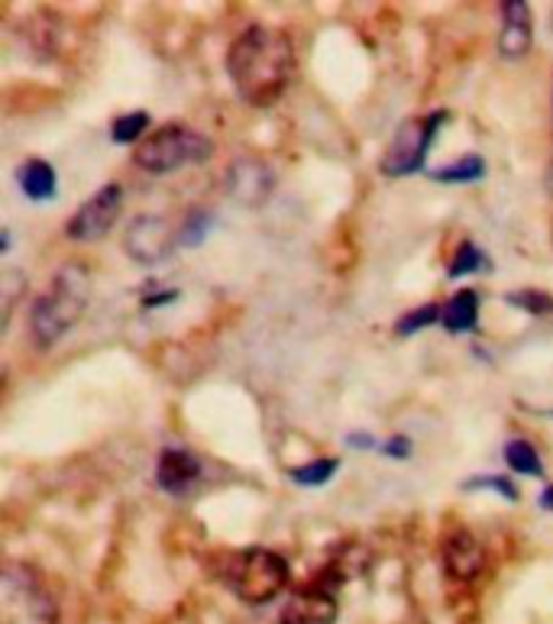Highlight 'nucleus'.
<instances>
[{
    "label": "nucleus",
    "instance_id": "5701e85b",
    "mask_svg": "<svg viewBox=\"0 0 553 624\" xmlns=\"http://www.w3.org/2000/svg\"><path fill=\"white\" fill-rule=\"evenodd\" d=\"M505 304H512V308H518V311H528L531 317H548V314H553V298L548 291H538V288L508 291V295H505Z\"/></svg>",
    "mask_w": 553,
    "mask_h": 624
},
{
    "label": "nucleus",
    "instance_id": "39448f33",
    "mask_svg": "<svg viewBox=\"0 0 553 624\" xmlns=\"http://www.w3.org/2000/svg\"><path fill=\"white\" fill-rule=\"evenodd\" d=\"M0 624H59L52 596L20 563H10L0 576Z\"/></svg>",
    "mask_w": 553,
    "mask_h": 624
},
{
    "label": "nucleus",
    "instance_id": "4be33fe9",
    "mask_svg": "<svg viewBox=\"0 0 553 624\" xmlns=\"http://www.w3.org/2000/svg\"><path fill=\"white\" fill-rule=\"evenodd\" d=\"M440 314H443V304H420V308L402 314V317L395 321V337H415L417 330L440 324Z\"/></svg>",
    "mask_w": 553,
    "mask_h": 624
},
{
    "label": "nucleus",
    "instance_id": "f3484780",
    "mask_svg": "<svg viewBox=\"0 0 553 624\" xmlns=\"http://www.w3.org/2000/svg\"><path fill=\"white\" fill-rule=\"evenodd\" d=\"M505 463L512 473L518 476H531V479H541L544 476V460L538 453V447L525 437H512L505 444Z\"/></svg>",
    "mask_w": 553,
    "mask_h": 624
},
{
    "label": "nucleus",
    "instance_id": "20e7f679",
    "mask_svg": "<svg viewBox=\"0 0 553 624\" xmlns=\"http://www.w3.org/2000/svg\"><path fill=\"white\" fill-rule=\"evenodd\" d=\"M288 579V560L269 547H247L234 553L227 566V586L247 606H269L285 592Z\"/></svg>",
    "mask_w": 553,
    "mask_h": 624
},
{
    "label": "nucleus",
    "instance_id": "f257e3e1",
    "mask_svg": "<svg viewBox=\"0 0 553 624\" xmlns=\"http://www.w3.org/2000/svg\"><path fill=\"white\" fill-rule=\"evenodd\" d=\"M294 42L288 33L253 23L227 49V75L250 108H273L294 78Z\"/></svg>",
    "mask_w": 553,
    "mask_h": 624
},
{
    "label": "nucleus",
    "instance_id": "c756f323",
    "mask_svg": "<svg viewBox=\"0 0 553 624\" xmlns=\"http://www.w3.org/2000/svg\"><path fill=\"white\" fill-rule=\"evenodd\" d=\"M548 417H553V408H548Z\"/></svg>",
    "mask_w": 553,
    "mask_h": 624
},
{
    "label": "nucleus",
    "instance_id": "9b49d317",
    "mask_svg": "<svg viewBox=\"0 0 553 624\" xmlns=\"http://www.w3.org/2000/svg\"><path fill=\"white\" fill-rule=\"evenodd\" d=\"M502 7V33H499V55L505 62H521L535 46V20L528 0H505Z\"/></svg>",
    "mask_w": 553,
    "mask_h": 624
},
{
    "label": "nucleus",
    "instance_id": "bb28decb",
    "mask_svg": "<svg viewBox=\"0 0 553 624\" xmlns=\"http://www.w3.org/2000/svg\"><path fill=\"white\" fill-rule=\"evenodd\" d=\"M175 298H178L175 288H168L165 295H146V298H142V308H162V304H168V301H175Z\"/></svg>",
    "mask_w": 553,
    "mask_h": 624
},
{
    "label": "nucleus",
    "instance_id": "6e6552de",
    "mask_svg": "<svg viewBox=\"0 0 553 624\" xmlns=\"http://www.w3.org/2000/svg\"><path fill=\"white\" fill-rule=\"evenodd\" d=\"M124 211V188L117 182H108L104 188H98L65 224V234L72 244H98L101 237H108L117 224Z\"/></svg>",
    "mask_w": 553,
    "mask_h": 624
},
{
    "label": "nucleus",
    "instance_id": "c85d7f7f",
    "mask_svg": "<svg viewBox=\"0 0 553 624\" xmlns=\"http://www.w3.org/2000/svg\"><path fill=\"white\" fill-rule=\"evenodd\" d=\"M541 508H551L553 511V486H548V489L541 492Z\"/></svg>",
    "mask_w": 553,
    "mask_h": 624
},
{
    "label": "nucleus",
    "instance_id": "6ab92c4d",
    "mask_svg": "<svg viewBox=\"0 0 553 624\" xmlns=\"http://www.w3.org/2000/svg\"><path fill=\"white\" fill-rule=\"evenodd\" d=\"M492 265V259L486 255V252L479 250L473 240H463L456 252H453V259H450V269H447V275L450 278H463V275H473V272H486Z\"/></svg>",
    "mask_w": 553,
    "mask_h": 624
},
{
    "label": "nucleus",
    "instance_id": "ddd939ff",
    "mask_svg": "<svg viewBox=\"0 0 553 624\" xmlns=\"http://www.w3.org/2000/svg\"><path fill=\"white\" fill-rule=\"evenodd\" d=\"M440 560H443L447 576L456 579V583H473L482 573V566H486V553H482L479 540L469 531H453L443 540Z\"/></svg>",
    "mask_w": 553,
    "mask_h": 624
},
{
    "label": "nucleus",
    "instance_id": "2eb2a0df",
    "mask_svg": "<svg viewBox=\"0 0 553 624\" xmlns=\"http://www.w3.org/2000/svg\"><path fill=\"white\" fill-rule=\"evenodd\" d=\"M16 182L23 188V195L36 204L42 201H52L55 191H59V175L55 169L46 162V159H26L20 169H16Z\"/></svg>",
    "mask_w": 553,
    "mask_h": 624
},
{
    "label": "nucleus",
    "instance_id": "a211bd4d",
    "mask_svg": "<svg viewBox=\"0 0 553 624\" xmlns=\"http://www.w3.org/2000/svg\"><path fill=\"white\" fill-rule=\"evenodd\" d=\"M340 470V460L337 457H321V460H311L304 466H291L288 470V479L298 483V486H324L337 476Z\"/></svg>",
    "mask_w": 553,
    "mask_h": 624
},
{
    "label": "nucleus",
    "instance_id": "cd10ccee",
    "mask_svg": "<svg viewBox=\"0 0 553 624\" xmlns=\"http://www.w3.org/2000/svg\"><path fill=\"white\" fill-rule=\"evenodd\" d=\"M347 444L356 447V450H376V437L373 434H350Z\"/></svg>",
    "mask_w": 553,
    "mask_h": 624
},
{
    "label": "nucleus",
    "instance_id": "412c9836",
    "mask_svg": "<svg viewBox=\"0 0 553 624\" xmlns=\"http://www.w3.org/2000/svg\"><path fill=\"white\" fill-rule=\"evenodd\" d=\"M149 114L146 111H130V114H124V117H117L114 124H111V139L117 142V146H130V142H142L146 139V133H149Z\"/></svg>",
    "mask_w": 553,
    "mask_h": 624
},
{
    "label": "nucleus",
    "instance_id": "7c9ffc66",
    "mask_svg": "<svg viewBox=\"0 0 553 624\" xmlns=\"http://www.w3.org/2000/svg\"><path fill=\"white\" fill-rule=\"evenodd\" d=\"M551 191H553V169H551Z\"/></svg>",
    "mask_w": 553,
    "mask_h": 624
},
{
    "label": "nucleus",
    "instance_id": "4468645a",
    "mask_svg": "<svg viewBox=\"0 0 553 624\" xmlns=\"http://www.w3.org/2000/svg\"><path fill=\"white\" fill-rule=\"evenodd\" d=\"M440 324L447 334H473L479 327V291L463 288L443 301Z\"/></svg>",
    "mask_w": 553,
    "mask_h": 624
},
{
    "label": "nucleus",
    "instance_id": "a878e982",
    "mask_svg": "<svg viewBox=\"0 0 553 624\" xmlns=\"http://www.w3.org/2000/svg\"><path fill=\"white\" fill-rule=\"evenodd\" d=\"M412 447H415V444H412L405 434H395V437H389L379 450H382L386 457H392V460H409V457H412Z\"/></svg>",
    "mask_w": 553,
    "mask_h": 624
},
{
    "label": "nucleus",
    "instance_id": "dca6fc26",
    "mask_svg": "<svg viewBox=\"0 0 553 624\" xmlns=\"http://www.w3.org/2000/svg\"><path fill=\"white\" fill-rule=\"evenodd\" d=\"M430 178L440 182V185H473V182H482L486 178V159L479 152L460 155V159L447 162L443 169H433Z\"/></svg>",
    "mask_w": 553,
    "mask_h": 624
},
{
    "label": "nucleus",
    "instance_id": "7ed1b4c3",
    "mask_svg": "<svg viewBox=\"0 0 553 624\" xmlns=\"http://www.w3.org/2000/svg\"><path fill=\"white\" fill-rule=\"evenodd\" d=\"M214 155V142L188 124L155 126L137 149L134 162L149 175H172L188 165H201Z\"/></svg>",
    "mask_w": 553,
    "mask_h": 624
},
{
    "label": "nucleus",
    "instance_id": "393cba45",
    "mask_svg": "<svg viewBox=\"0 0 553 624\" xmlns=\"http://www.w3.org/2000/svg\"><path fill=\"white\" fill-rule=\"evenodd\" d=\"M0 288H3V324H7V321H10V311H13L16 295L26 288V278H23L20 272H7V275H3V282H0Z\"/></svg>",
    "mask_w": 553,
    "mask_h": 624
},
{
    "label": "nucleus",
    "instance_id": "aec40b11",
    "mask_svg": "<svg viewBox=\"0 0 553 624\" xmlns=\"http://www.w3.org/2000/svg\"><path fill=\"white\" fill-rule=\"evenodd\" d=\"M211 227H214V214H211V211H204V208L188 211L185 221H181V227H178V247H188V250L201 247V244L208 240Z\"/></svg>",
    "mask_w": 553,
    "mask_h": 624
},
{
    "label": "nucleus",
    "instance_id": "9d476101",
    "mask_svg": "<svg viewBox=\"0 0 553 624\" xmlns=\"http://www.w3.org/2000/svg\"><path fill=\"white\" fill-rule=\"evenodd\" d=\"M224 191L234 204L240 208H263L273 191H276V172L266 159H256V155H243L237 159L227 175H224Z\"/></svg>",
    "mask_w": 553,
    "mask_h": 624
},
{
    "label": "nucleus",
    "instance_id": "b1692460",
    "mask_svg": "<svg viewBox=\"0 0 553 624\" xmlns=\"http://www.w3.org/2000/svg\"><path fill=\"white\" fill-rule=\"evenodd\" d=\"M479 489H489L505 501H518V489L508 476H476V479L463 483V492H479Z\"/></svg>",
    "mask_w": 553,
    "mask_h": 624
},
{
    "label": "nucleus",
    "instance_id": "1a4fd4ad",
    "mask_svg": "<svg viewBox=\"0 0 553 624\" xmlns=\"http://www.w3.org/2000/svg\"><path fill=\"white\" fill-rule=\"evenodd\" d=\"M178 247V230L172 227L168 217L162 214H139L130 221L127 237H124V250L137 262V265H159L165 262L172 250Z\"/></svg>",
    "mask_w": 553,
    "mask_h": 624
},
{
    "label": "nucleus",
    "instance_id": "0eeeda50",
    "mask_svg": "<svg viewBox=\"0 0 553 624\" xmlns=\"http://www.w3.org/2000/svg\"><path fill=\"white\" fill-rule=\"evenodd\" d=\"M347 570H340L337 563L330 570H324L311 586H304L301 592H294L288 599V606L281 609L278 624H334L340 615V602L337 592L347 583Z\"/></svg>",
    "mask_w": 553,
    "mask_h": 624
},
{
    "label": "nucleus",
    "instance_id": "423d86ee",
    "mask_svg": "<svg viewBox=\"0 0 553 624\" xmlns=\"http://www.w3.org/2000/svg\"><path fill=\"white\" fill-rule=\"evenodd\" d=\"M447 121V111H430L424 117H409L402 121L392 142L386 146L382 152V162H379V172L386 178H409L424 169L427 162V152L437 139V129Z\"/></svg>",
    "mask_w": 553,
    "mask_h": 624
},
{
    "label": "nucleus",
    "instance_id": "f8f14e48",
    "mask_svg": "<svg viewBox=\"0 0 553 624\" xmlns=\"http://www.w3.org/2000/svg\"><path fill=\"white\" fill-rule=\"evenodd\" d=\"M201 479V463L194 453L181 450V447H165L159 453L155 463V483L162 492H168L172 499H185Z\"/></svg>",
    "mask_w": 553,
    "mask_h": 624
},
{
    "label": "nucleus",
    "instance_id": "f03ea898",
    "mask_svg": "<svg viewBox=\"0 0 553 624\" xmlns=\"http://www.w3.org/2000/svg\"><path fill=\"white\" fill-rule=\"evenodd\" d=\"M91 304V272L85 262H65L49 288L29 308V337L39 350L55 347L88 311Z\"/></svg>",
    "mask_w": 553,
    "mask_h": 624
}]
</instances>
